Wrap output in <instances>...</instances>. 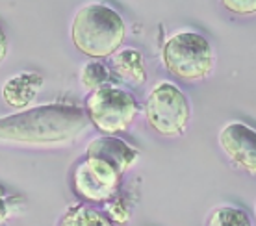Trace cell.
<instances>
[{
    "mask_svg": "<svg viewBox=\"0 0 256 226\" xmlns=\"http://www.w3.org/2000/svg\"><path fill=\"white\" fill-rule=\"evenodd\" d=\"M88 124L82 110L72 106H43L0 121V137L28 143H65Z\"/></svg>",
    "mask_w": 256,
    "mask_h": 226,
    "instance_id": "1",
    "label": "cell"
},
{
    "mask_svg": "<svg viewBox=\"0 0 256 226\" xmlns=\"http://www.w3.org/2000/svg\"><path fill=\"white\" fill-rule=\"evenodd\" d=\"M70 39L86 56L106 58L116 54L124 41V22L116 9L102 4H90L74 15Z\"/></svg>",
    "mask_w": 256,
    "mask_h": 226,
    "instance_id": "2",
    "label": "cell"
},
{
    "mask_svg": "<svg viewBox=\"0 0 256 226\" xmlns=\"http://www.w3.org/2000/svg\"><path fill=\"white\" fill-rule=\"evenodd\" d=\"M164 63L167 71L182 80H200L214 67V50L204 35L180 32L167 39L164 46Z\"/></svg>",
    "mask_w": 256,
    "mask_h": 226,
    "instance_id": "3",
    "label": "cell"
},
{
    "mask_svg": "<svg viewBox=\"0 0 256 226\" xmlns=\"http://www.w3.org/2000/svg\"><path fill=\"white\" fill-rule=\"evenodd\" d=\"M147 121L158 134L180 136L190 123V104L184 93L169 82H160L147 98Z\"/></svg>",
    "mask_w": 256,
    "mask_h": 226,
    "instance_id": "4",
    "label": "cell"
},
{
    "mask_svg": "<svg viewBox=\"0 0 256 226\" xmlns=\"http://www.w3.org/2000/svg\"><path fill=\"white\" fill-rule=\"evenodd\" d=\"M138 115L136 98L117 87H100L88 98V117L96 130L117 134L126 130Z\"/></svg>",
    "mask_w": 256,
    "mask_h": 226,
    "instance_id": "5",
    "label": "cell"
},
{
    "mask_svg": "<svg viewBox=\"0 0 256 226\" xmlns=\"http://www.w3.org/2000/svg\"><path fill=\"white\" fill-rule=\"evenodd\" d=\"M121 176L108 163L86 158L74 171V189L80 197L91 202L110 201L119 188Z\"/></svg>",
    "mask_w": 256,
    "mask_h": 226,
    "instance_id": "6",
    "label": "cell"
},
{
    "mask_svg": "<svg viewBox=\"0 0 256 226\" xmlns=\"http://www.w3.org/2000/svg\"><path fill=\"white\" fill-rule=\"evenodd\" d=\"M219 143L224 154L247 173L256 175V130L242 123L226 124L221 134Z\"/></svg>",
    "mask_w": 256,
    "mask_h": 226,
    "instance_id": "7",
    "label": "cell"
},
{
    "mask_svg": "<svg viewBox=\"0 0 256 226\" xmlns=\"http://www.w3.org/2000/svg\"><path fill=\"white\" fill-rule=\"evenodd\" d=\"M86 156L108 163L110 167L116 169L117 175L122 176L136 163V160H138V150L132 149L128 143H124L119 137L102 136L93 139L88 145Z\"/></svg>",
    "mask_w": 256,
    "mask_h": 226,
    "instance_id": "8",
    "label": "cell"
},
{
    "mask_svg": "<svg viewBox=\"0 0 256 226\" xmlns=\"http://www.w3.org/2000/svg\"><path fill=\"white\" fill-rule=\"evenodd\" d=\"M43 78L32 72H22L10 78L2 89V98L12 108H24L38 97Z\"/></svg>",
    "mask_w": 256,
    "mask_h": 226,
    "instance_id": "9",
    "label": "cell"
},
{
    "mask_svg": "<svg viewBox=\"0 0 256 226\" xmlns=\"http://www.w3.org/2000/svg\"><path fill=\"white\" fill-rule=\"evenodd\" d=\"M114 67H116L119 76L128 80V82H132L134 85H141L147 80L143 56L136 48H124V50L117 52L116 56H114Z\"/></svg>",
    "mask_w": 256,
    "mask_h": 226,
    "instance_id": "10",
    "label": "cell"
},
{
    "mask_svg": "<svg viewBox=\"0 0 256 226\" xmlns=\"http://www.w3.org/2000/svg\"><path fill=\"white\" fill-rule=\"evenodd\" d=\"M60 226H112V223L102 214H98L91 208L74 206L65 214Z\"/></svg>",
    "mask_w": 256,
    "mask_h": 226,
    "instance_id": "11",
    "label": "cell"
},
{
    "mask_svg": "<svg viewBox=\"0 0 256 226\" xmlns=\"http://www.w3.org/2000/svg\"><path fill=\"white\" fill-rule=\"evenodd\" d=\"M206 226H250V221L238 208H218L212 212Z\"/></svg>",
    "mask_w": 256,
    "mask_h": 226,
    "instance_id": "12",
    "label": "cell"
},
{
    "mask_svg": "<svg viewBox=\"0 0 256 226\" xmlns=\"http://www.w3.org/2000/svg\"><path fill=\"white\" fill-rule=\"evenodd\" d=\"M108 78H110L108 69L102 63H96V61L84 65L82 72H80V82H82V85L86 89L90 91H96L100 89V87H106Z\"/></svg>",
    "mask_w": 256,
    "mask_h": 226,
    "instance_id": "13",
    "label": "cell"
},
{
    "mask_svg": "<svg viewBox=\"0 0 256 226\" xmlns=\"http://www.w3.org/2000/svg\"><path fill=\"white\" fill-rule=\"evenodd\" d=\"M224 7H228L230 11L240 13V15H249V13H256V0H244V2L242 0H236V2L226 0Z\"/></svg>",
    "mask_w": 256,
    "mask_h": 226,
    "instance_id": "14",
    "label": "cell"
},
{
    "mask_svg": "<svg viewBox=\"0 0 256 226\" xmlns=\"http://www.w3.org/2000/svg\"><path fill=\"white\" fill-rule=\"evenodd\" d=\"M6 54H8V39L4 30L0 28V63L6 59Z\"/></svg>",
    "mask_w": 256,
    "mask_h": 226,
    "instance_id": "15",
    "label": "cell"
},
{
    "mask_svg": "<svg viewBox=\"0 0 256 226\" xmlns=\"http://www.w3.org/2000/svg\"><path fill=\"white\" fill-rule=\"evenodd\" d=\"M6 215H8V208H6V202L0 199V221L2 219H6Z\"/></svg>",
    "mask_w": 256,
    "mask_h": 226,
    "instance_id": "16",
    "label": "cell"
}]
</instances>
